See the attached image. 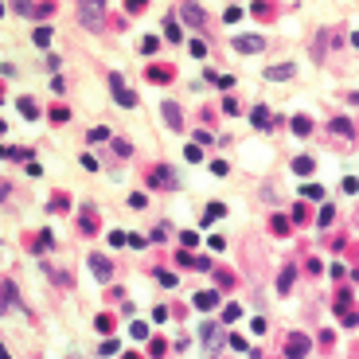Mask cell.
<instances>
[{
  "label": "cell",
  "mask_w": 359,
  "mask_h": 359,
  "mask_svg": "<svg viewBox=\"0 0 359 359\" xmlns=\"http://www.w3.org/2000/svg\"><path fill=\"white\" fill-rule=\"evenodd\" d=\"M109 90H113L117 105H125V109H133V105H137V94H133V90H129V86L121 82V74H117V70L109 74Z\"/></svg>",
  "instance_id": "6da1fadb"
},
{
  "label": "cell",
  "mask_w": 359,
  "mask_h": 359,
  "mask_svg": "<svg viewBox=\"0 0 359 359\" xmlns=\"http://www.w3.org/2000/svg\"><path fill=\"white\" fill-rule=\"evenodd\" d=\"M153 184H156V188H176L180 180H176V172H172L168 164H156V172H153Z\"/></svg>",
  "instance_id": "7a4b0ae2"
},
{
  "label": "cell",
  "mask_w": 359,
  "mask_h": 359,
  "mask_svg": "<svg viewBox=\"0 0 359 359\" xmlns=\"http://www.w3.org/2000/svg\"><path fill=\"white\" fill-rule=\"evenodd\" d=\"M164 121H168L176 133L184 129V117H180V105H176V102H164Z\"/></svg>",
  "instance_id": "3957f363"
},
{
  "label": "cell",
  "mask_w": 359,
  "mask_h": 359,
  "mask_svg": "<svg viewBox=\"0 0 359 359\" xmlns=\"http://www.w3.org/2000/svg\"><path fill=\"white\" fill-rule=\"evenodd\" d=\"M234 47H238V51H261V47H265V39H261V35H238V39H234Z\"/></svg>",
  "instance_id": "277c9868"
},
{
  "label": "cell",
  "mask_w": 359,
  "mask_h": 359,
  "mask_svg": "<svg viewBox=\"0 0 359 359\" xmlns=\"http://www.w3.org/2000/svg\"><path fill=\"white\" fill-rule=\"evenodd\" d=\"M308 352V340L305 336H293V340H289V359H301Z\"/></svg>",
  "instance_id": "5b68a950"
},
{
  "label": "cell",
  "mask_w": 359,
  "mask_h": 359,
  "mask_svg": "<svg viewBox=\"0 0 359 359\" xmlns=\"http://www.w3.org/2000/svg\"><path fill=\"white\" fill-rule=\"evenodd\" d=\"M289 74H293V63H277V66L265 70V78H273V82H277V78H289Z\"/></svg>",
  "instance_id": "8992f818"
},
{
  "label": "cell",
  "mask_w": 359,
  "mask_h": 359,
  "mask_svg": "<svg viewBox=\"0 0 359 359\" xmlns=\"http://www.w3.org/2000/svg\"><path fill=\"white\" fill-rule=\"evenodd\" d=\"M180 16H184L188 24H203V12H199L196 4H184V8H180Z\"/></svg>",
  "instance_id": "52a82bcc"
},
{
  "label": "cell",
  "mask_w": 359,
  "mask_h": 359,
  "mask_svg": "<svg viewBox=\"0 0 359 359\" xmlns=\"http://www.w3.org/2000/svg\"><path fill=\"white\" fill-rule=\"evenodd\" d=\"M98 8L102 4H82V24H98V16H102Z\"/></svg>",
  "instance_id": "ba28073f"
},
{
  "label": "cell",
  "mask_w": 359,
  "mask_h": 359,
  "mask_svg": "<svg viewBox=\"0 0 359 359\" xmlns=\"http://www.w3.org/2000/svg\"><path fill=\"white\" fill-rule=\"evenodd\" d=\"M149 78L153 82H168L172 78V66H149Z\"/></svg>",
  "instance_id": "9c48e42d"
},
{
  "label": "cell",
  "mask_w": 359,
  "mask_h": 359,
  "mask_svg": "<svg viewBox=\"0 0 359 359\" xmlns=\"http://www.w3.org/2000/svg\"><path fill=\"white\" fill-rule=\"evenodd\" d=\"M293 133H297V137H308V133H312V121H308V117H293Z\"/></svg>",
  "instance_id": "30bf717a"
},
{
  "label": "cell",
  "mask_w": 359,
  "mask_h": 359,
  "mask_svg": "<svg viewBox=\"0 0 359 359\" xmlns=\"http://www.w3.org/2000/svg\"><path fill=\"white\" fill-rule=\"evenodd\" d=\"M90 269H94V273H98V277H109V261H105V258H90Z\"/></svg>",
  "instance_id": "8fae6325"
},
{
  "label": "cell",
  "mask_w": 359,
  "mask_h": 359,
  "mask_svg": "<svg viewBox=\"0 0 359 359\" xmlns=\"http://www.w3.org/2000/svg\"><path fill=\"white\" fill-rule=\"evenodd\" d=\"M20 113L24 117H39V105L32 102V98H20Z\"/></svg>",
  "instance_id": "7c38bea8"
},
{
  "label": "cell",
  "mask_w": 359,
  "mask_h": 359,
  "mask_svg": "<svg viewBox=\"0 0 359 359\" xmlns=\"http://www.w3.org/2000/svg\"><path fill=\"white\" fill-rule=\"evenodd\" d=\"M203 340H207V348L219 344V328H215V324H203Z\"/></svg>",
  "instance_id": "4fadbf2b"
},
{
  "label": "cell",
  "mask_w": 359,
  "mask_h": 359,
  "mask_svg": "<svg viewBox=\"0 0 359 359\" xmlns=\"http://www.w3.org/2000/svg\"><path fill=\"white\" fill-rule=\"evenodd\" d=\"M293 168L305 176V172H312V160H308V156H297V160H293Z\"/></svg>",
  "instance_id": "5bb4252c"
},
{
  "label": "cell",
  "mask_w": 359,
  "mask_h": 359,
  "mask_svg": "<svg viewBox=\"0 0 359 359\" xmlns=\"http://www.w3.org/2000/svg\"><path fill=\"white\" fill-rule=\"evenodd\" d=\"M301 196H305V199H320V196H324V192H320V188H316V184H305V188H301Z\"/></svg>",
  "instance_id": "9a60e30c"
},
{
  "label": "cell",
  "mask_w": 359,
  "mask_h": 359,
  "mask_svg": "<svg viewBox=\"0 0 359 359\" xmlns=\"http://www.w3.org/2000/svg\"><path fill=\"white\" fill-rule=\"evenodd\" d=\"M215 301H219L215 293H199V297H196V305H199V308H211V305H215Z\"/></svg>",
  "instance_id": "2e32d148"
},
{
  "label": "cell",
  "mask_w": 359,
  "mask_h": 359,
  "mask_svg": "<svg viewBox=\"0 0 359 359\" xmlns=\"http://www.w3.org/2000/svg\"><path fill=\"white\" fill-rule=\"evenodd\" d=\"M35 43H39V47H47V43H51V32H47V28H39V32H35Z\"/></svg>",
  "instance_id": "e0dca14e"
},
{
  "label": "cell",
  "mask_w": 359,
  "mask_h": 359,
  "mask_svg": "<svg viewBox=\"0 0 359 359\" xmlns=\"http://www.w3.org/2000/svg\"><path fill=\"white\" fill-rule=\"evenodd\" d=\"M332 129H336V133H344V137H352V121H332Z\"/></svg>",
  "instance_id": "ac0fdd59"
},
{
  "label": "cell",
  "mask_w": 359,
  "mask_h": 359,
  "mask_svg": "<svg viewBox=\"0 0 359 359\" xmlns=\"http://www.w3.org/2000/svg\"><path fill=\"white\" fill-rule=\"evenodd\" d=\"M223 215H227V207H223V203H215V207H207V219H223Z\"/></svg>",
  "instance_id": "d6986e66"
},
{
  "label": "cell",
  "mask_w": 359,
  "mask_h": 359,
  "mask_svg": "<svg viewBox=\"0 0 359 359\" xmlns=\"http://www.w3.org/2000/svg\"><path fill=\"white\" fill-rule=\"evenodd\" d=\"M164 32H168V39H180V28H176V20H168V24H164Z\"/></svg>",
  "instance_id": "ffe728a7"
},
{
  "label": "cell",
  "mask_w": 359,
  "mask_h": 359,
  "mask_svg": "<svg viewBox=\"0 0 359 359\" xmlns=\"http://www.w3.org/2000/svg\"><path fill=\"white\" fill-rule=\"evenodd\" d=\"M277 285H281V289H289V285H293V269H285V273L277 277Z\"/></svg>",
  "instance_id": "44dd1931"
},
{
  "label": "cell",
  "mask_w": 359,
  "mask_h": 359,
  "mask_svg": "<svg viewBox=\"0 0 359 359\" xmlns=\"http://www.w3.org/2000/svg\"><path fill=\"white\" fill-rule=\"evenodd\" d=\"M141 51H145V55H153V51H156V35H149V39L141 43Z\"/></svg>",
  "instance_id": "7402d4cb"
}]
</instances>
